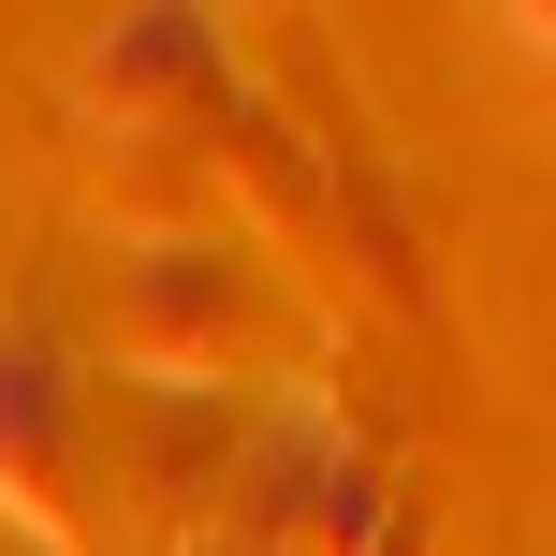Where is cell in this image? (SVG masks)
Masks as SVG:
<instances>
[{"label": "cell", "instance_id": "cell-1", "mask_svg": "<svg viewBox=\"0 0 556 556\" xmlns=\"http://www.w3.org/2000/svg\"><path fill=\"white\" fill-rule=\"evenodd\" d=\"M45 469H59V366L45 337H0V498L45 513Z\"/></svg>", "mask_w": 556, "mask_h": 556}]
</instances>
